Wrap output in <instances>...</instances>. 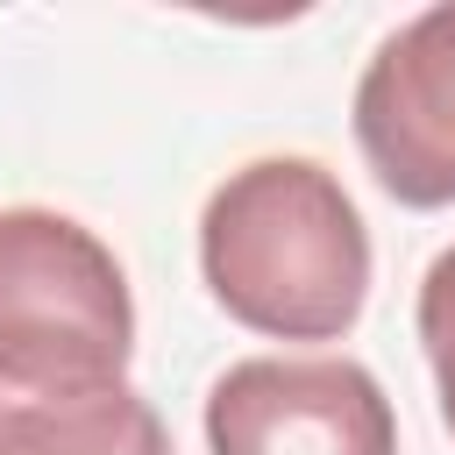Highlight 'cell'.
<instances>
[{"mask_svg":"<svg viewBox=\"0 0 455 455\" xmlns=\"http://www.w3.org/2000/svg\"><path fill=\"white\" fill-rule=\"evenodd\" d=\"M199 270L228 320L270 341H341L370 299V228L327 164L256 156L213 185Z\"/></svg>","mask_w":455,"mask_h":455,"instance_id":"1","label":"cell"},{"mask_svg":"<svg viewBox=\"0 0 455 455\" xmlns=\"http://www.w3.org/2000/svg\"><path fill=\"white\" fill-rule=\"evenodd\" d=\"M135 299L121 256L57 206H0V391L128 384Z\"/></svg>","mask_w":455,"mask_h":455,"instance_id":"2","label":"cell"},{"mask_svg":"<svg viewBox=\"0 0 455 455\" xmlns=\"http://www.w3.org/2000/svg\"><path fill=\"white\" fill-rule=\"evenodd\" d=\"M206 455H398V412L355 355H242L206 391Z\"/></svg>","mask_w":455,"mask_h":455,"instance_id":"3","label":"cell"},{"mask_svg":"<svg viewBox=\"0 0 455 455\" xmlns=\"http://www.w3.org/2000/svg\"><path fill=\"white\" fill-rule=\"evenodd\" d=\"M355 149L398 206H455V0L398 21L363 64Z\"/></svg>","mask_w":455,"mask_h":455,"instance_id":"4","label":"cell"},{"mask_svg":"<svg viewBox=\"0 0 455 455\" xmlns=\"http://www.w3.org/2000/svg\"><path fill=\"white\" fill-rule=\"evenodd\" d=\"M0 455H171V434L135 384L0 391Z\"/></svg>","mask_w":455,"mask_h":455,"instance_id":"5","label":"cell"},{"mask_svg":"<svg viewBox=\"0 0 455 455\" xmlns=\"http://www.w3.org/2000/svg\"><path fill=\"white\" fill-rule=\"evenodd\" d=\"M412 327H419V348H427V370L441 391V419L455 434V249H441L427 263L419 299H412Z\"/></svg>","mask_w":455,"mask_h":455,"instance_id":"6","label":"cell"}]
</instances>
